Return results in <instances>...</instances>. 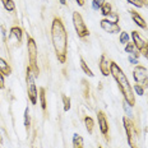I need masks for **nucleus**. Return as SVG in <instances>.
I'll return each instance as SVG.
<instances>
[{"mask_svg":"<svg viewBox=\"0 0 148 148\" xmlns=\"http://www.w3.org/2000/svg\"><path fill=\"white\" fill-rule=\"evenodd\" d=\"M27 51H28V61H29L28 66L33 72L35 77H38L40 69H38V64H37V45L36 41L31 36L27 40Z\"/></svg>","mask_w":148,"mask_h":148,"instance_id":"4","label":"nucleus"},{"mask_svg":"<svg viewBox=\"0 0 148 148\" xmlns=\"http://www.w3.org/2000/svg\"><path fill=\"white\" fill-rule=\"evenodd\" d=\"M101 14L103 15V17H109V15L112 13V7H111L110 3H105V4L101 7Z\"/></svg>","mask_w":148,"mask_h":148,"instance_id":"17","label":"nucleus"},{"mask_svg":"<svg viewBox=\"0 0 148 148\" xmlns=\"http://www.w3.org/2000/svg\"><path fill=\"white\" fill-rule=\"evenodd\" d=\"M5 88V79H4V74L0 73V89Z\"/></svg>","mask_w":148,"mask_h":148,"instance_id":"31","label":"nucleus"},{"mask_svg":"<svg viewBox=\"0 0 148 148\" xmlns=\"http://www.w3.org/2000/svg\"><path fill=\"white\" fill-rule=\"evenodd\" d=\"M26 83H27V93H28V98L31 101V105L37 103V88L35 83V74L31 70V68H27V74H26Z\"/></svg>","mask_w":148,"mask_h":148,"instance_id":"5","label":"nucleus"},{"mask_svg":"<svg viewBox=\"0 0 148 148\" xmlns=\"http://www.w3.org/2000/svg\"><path fill=\"white\" fill-rule=\"evenodd\" d=\"M132 38H133V44L135 46V49H138V51H140L142 49L148 44L146 40L142 38L140 35L137 32V31H133V32H132Z\"/></svg>","mask_w":148,"mask_h":148,"instance_id":"11","label":"nucleus"},{"mask_svg":"<svg viewBox=\"0 0 148 148\" xmlns=\"http://www.w3.org/2000/svg\"><path fill=\"white\" fill-rule=\"evenodd\" d=\"M84 124H86V129L89 134L93 133V129H95V121L91 116H86L84 118Z\"/></svg>","mask_w":148,"mask_h":148,"instance_id":"16","label":"nucleus"},{"mask_svg":"<svg viewBox=\"0 0 148 148\" xmlns=\"http://www.w3.org/2000/svg\"><path fill=\"white\" fill-rule=\"evenodd\" d=\"M40 102H41V109L46 110V93H45V88H40V93H38Z\"/></svg>","mask_w":148,"mask_h":148,"instance_id":"19","label":"nucleus"},{"mask_svg":"<svg viewBox=\"0 0 148 148\" xmlns=\"http://www.w3.org/2000/svg\"><path fill=\"white\" fill-rule=\"evenodd\" d=\"M97 120H98V125H100V130L102 135L106 139H109V123H107V119H106V115H105L103 111H98L97 112Z\"/></svg>","mask_w":148,"mask_h":148,"instance_id":"9","label":"nucleus"},{"mask_svg":"<svg viewBox=\"0 0 148 148\" xmlns=\"http://www.w3.org/2000/svg\"><path fill=\"white\" fill-rule=\"evenodd\" d=\"M72 143H73V148H84L83 147V137L77 133L73 135Z\"/></svg>","mask_w":148,"mask_h":148,"instance_id":"15","label":"nucleus"},{"mask_svg":"<svg viewBox=\"0 0 148 148\" xmlns=\"http://www.w3.org/2000/svg\"><path fill=\"white\" fill-rule=\"evenodd\" d=\"M139 54H140V55H143V56H144V58H146V59L148 60V44H147V45L144 46V47H143V49H142V50L139 51Z\"/></svg>","mask_w":148,"mask_h":148,"instance_id":"30","label":"nucleus"},{"mask_svg":"<svg viewBox=\"0 0 148 148\" xmlns=\"http://www.w3.org/2000/svg\"><path fill=\"white\" fill-rule=\"evenodd\" d=\"M29 125H31L29 107H26V110H24V126H26V129H27V130H28V129H29Z\"/></svg>","mask_w":148,"mask_h":148,"instance_id":"22","label":"nucleus"},{"mask_svg":"<svg viewBox=\"0 0 148 148\" xmlns=\"http://www.w3.org/2000/svg\"><path fill=\"white\" fill-rule=\"evenodd\" d=\"M98 148H103V147H98Z\"/></svg>","mask_w":148,"mask_h":148,"instance_id":"37","label":"nucleus"},{"mask_svg":"<svg viewBox=\"0 0 148 148\" xmlns=\"http://www.w3.org/2000/svg\"><path fill=\"white\" fill-rule=\"evenodd\" d=\"M107 19L111 21V22L118 23V22H119V15H118V14H115V13H111L109 17H107Z\"/></svg>","mask_w":148,"mask_h":148,"instance_id":"29","label":"nucleus"},{"mask_svg":"<svg viewBox=\"0 0 148 148\" xmlns=\"http://www.w3.org/2000/svg\"><path fill=\"white\" fill-rule=\"evenodd\" d=\"M101 28H102L105 32L110 33V35H115V33H120L121 32V28H120V26L118 23L115 22H111L109 21L107 18H105V19H101Z\"/></svg>","mask_w":148,"mask_h":148,"instance_id":"8","label":"nucleus"},{"mask_svg":"<svg viewBox=\"0 0 148 148\" xmlns=\"http://www.w3.org/2000/svg\"><path fill=\"white\" fill-rule=\"evenodd\" d=\"M83 86H84V97H87V96H88V88H89L88 82L83 81Z\"/></svg>","mask_w":148,"mask_h":148,"instance_id":"32","label":"nucleus"},{"mask_svg":"<svg viewBox=\"0 0 148 148\" xmlns=\"http://www.w3.org/2000/svg\"><path fill=\"white\" fill-rule=\"evenodd\" d=\"M61 101H63L64 105V111H69L70 107H72V98L65 96V95H61Z\"/></svg>","mask_w":148,"mask_h":148,"instance_id":"18","label":"nucleus"},{"mask_svg":"<svg viewBox=\"0 0 148 148\" xmlns=\"http://www.w3.org/2000/svg\"><path fill=\"white\" fill-rule=\"evenodd\" d=\"M51 41L54 46L55 54L59 63L64 64L66 61V50H68V33L63 21L60 18H54L51 23Z\"/></svg>","mask_w":148,"mask_h":148,"instance_id":"1","label":"nucleus"},{"mask_svg":"<svg viewBox=\"0 0 148 148\" xmlns=\"http://www.w3.org/2000/svg\"><path fill=\"white\" fill-rule=\"evenodd\" d=\"M133 91L135 92V95H139V96H143L144 95V88L140 84H138V83H135L133 86Z\"/></svg>","mask_w":148,"mask_h":148,"instance_id":"26","label":"nucleus"},{"mask_svg":"<svg viewBox=\"0 0 148 148\" xmlns=\"http://www.w3.org/2000/svg\"><path fill=\"white\" fill-rule=\"evenodd\" d=\"M130 15H132V19H133V22L137 24L138 27H140V28H143V29H147V23H146V21L143 19V17L138 13V12H135V10H130Z\"/></svg>","mask_w":148,"mask_h":148,"instance_id":"12","label":"nucleus"},{"mask_svg":"<svg viewBox=\"0 0 148 148\" xmlns=\"http://www.w3.org/2000/svg\"><path fill=\"white\" fill-rule=\"evenodd\" d=\"M140 1H142V0H140Z\"/></svg>","mask_w":148,"mask_h":148,"instance_id":"38","label":"nucleus"},{"mask_svg":"<svg viewBox=\"0 0 148 148\" xmlns=\"http://www.w3.org/2000/svg\"><path fill=\"white\" fill-rule=\"evenodd\" d=\"M59 1H60L63 5H66V0H59Z\"/></svg>","mask_w":148,"mask_h":148,"instance_id":"35","label":"nucleus"},{"mask_svg":"<svg viewBox=\"0 0 148 148\" xmlns=\"http://www.w3.org/2000/svg\"><path fill=\"white\" fill-rule=\"evenodd\" d=\"M129 35L125 32V31H123V32H120V37H119V41L121 42V44H124V45H126L129 42Z\"/></svg>","mask_w":148,"mask_h":148,"instance_id":"25","label":"nucleus"},{"mask_svg":"<svg viewBox=\"0 0 148 148\" xmlns=\"http://www.w3.org/2000/svg\"><path fill=\"white\" fill-rule=\"evenodd\" d=\"M110 74L114 77L115 82L118 83V87L120 89V92H121L123 97H124V101L130 107H133L135 105V93L133 91V87L129 83L125 73L120 69V66L115 61H111L110 63Z\"/></svg>","mask_w":148,"mask_h":148,"instance_id":"2","label":"nucleus"},{"mask_svg":"<svg viewBox=\"0 0 148 148\" xmlns=\"http://www.w3.org/2000/svg\"><path fill=\"white\" fill-rule=\"evenodd\" d=\"M123 124H124L125 132H126V138H128V143L130 148H139V143H138V132L135 129V125L133 120L129 119L128 116L123 118Z\"/></svg>","mask_w":148,"mask_h":148,"instance_id":"3","label":"nucleus"},{"mask_svg":"<svg viewBox=\"0 0 148 148\" xmlns=\"http://www.w3.org/2000/svg\"><path fill=\"white\" fill-rule=\"evenodd\" d=\"M81 68H82V70H83V72H84V74H87L88 77H93V75H95L93 72H92V70L88 68L87 63H86V61H84V59H83V58H81Z\"/></svg>","mask_w":148,"mask_h":148,"instance_id":"20","label":"nucleus"},{"mask_svg":"<svg viewBox=\"0 0 148 148\" xmlns=\"http://www.w3.org/2000/svg\"><path fill=\"white\" fill-rule=\"evenodd\" d=\"M0 73H3L4 75H10L12 74L10 65H9V64L3 59V58H0Z\"/></svg>","mask_w":148,"mask_h":148,"instance_id":"13","label":"nucleus"},{"mask_svg":"<svg viewBox=\"0 0 148 148\" xmlns=\"http://www.w3.org/2000/svg\"><path fill=\"white\" fill-rule=\"evenodd\" d=\"M75 1H77V4H78L79 7H83V5H84V1H86V0H75Z\"/></svg>","mask_w":148,"mask_h":148,"instance_id":"33","label":"nucleus"},{"mask_svg":"<svg viewBox=\"0 0 148 148\" xmlns=\"http://www.w3.org/2000/svg\"><path fill=\"white\" fill-rule=\"evenodd\" d=\"M110 63H111V61H109V59H107L106 55H105V54L101 55L98 66H100V70H101V73H102L103 77H109L110 75Z\"/></svg>","mask_w":148,"mask_h":148,"instance_id":"10","label":"nucleus"},{"mask_svg":"<svg viewBox=\"0 0 148 148\" xmlns=\"http://www.w3.org/2000/svg\"><path fill=\"white\" fill-rule=\"evenodd\" d=\"M142 3H143V7L148 8V0H142Z\"/></svg>","mask_w":148,"mask_h":148,"instance_id":"34","label":"nucleus"},{"mask_svg":"<svg viewBox=\"0 0 148 148\" xmlns=\"http://www.w3.org/2000/svg\"><path fill=\"white\" fill-rule=\"evenodd\" d=\"M124 50H125V52H128V54H132V52H134V50H135V46L133 42H128V44L125 45Z\"/></svg>","mask_w":148,"mask_h":148,"instance_id":"27","label":"nucleus"},{"mask_svg":"<svg viewBox=\"0 0 148 148\" xmlns=\"http://www.w3.org/2000/svg\"><path fill=\"white\" fill-rule=\"evenodd\" d=\"M105 3H106L105 0H92V9L93 10H100Z\"/></svg>","mask_w":148,"mask_h":148,"instance_id":"23","label":"nucleus"},{"mask_svg":"<svg viewBox=\"0 0 148 148\" xmlns=\"http://www.w3.org/2000/svg\"><path fill=\"white\" fill-rule=\"evenodd\" d=\"M0 143H3V135H1V132H0Z\"/></svg>","mask_w":148,"mask_h":148,"instance_id":"36","label":"nucleus"},{"mask_svg":"<svg viewBox=\"0 0 148 148\" xmlns=\"http://www.w3.org/2000/svg\"><path fill=\"white\" fill-rule=\"evenodd\" d=\"M126 1L133 4L134 7H137V8H143V3H142L140 0H126Z\"/></svg>","mask_w":148,"mask_h":148,"instance_id":"28","label":"nucleus"},{"mask_svg":"<svg viewBox=\"0 0 148 148\" xmlns=\"http://www.w3.org/2000/svg\"><path fill=\"white\" fill-rule=\"evenodd\" d=\"M10 36H14L15 38H17V41L22 44L23 32H22V29H21L19 27H17V26H15V27H12V28H10Z\"/></svg>","mask_w":148,"mask_h":148,"instance_id":"14","label":"nucleus"},{"mask_svg":"<svg viewBox=\"0 0 148 148\" xmlns=\"http://www.w3.org/2000/svg\"><path fill=\"white\" fill-rule=\"evenodd\" d=\"M72 19H73V24H74V28H75L77 35L81 37V38H84V37H87L89 35V31L87 28V26H86L84 19H83L82 14L79 13V12H74Z\"/></svg>","mask_w":148,"mask_h":148,"instance_id":"6","label":"nucleus"},{"mask_svg":"<svg viewBox=\"0 0 148 148\" xmlns=\"http://www.w3.org/2000/svg\"><path fill=\"white\" fill-rule=\"evenodd\" d=\"M133 77H134L135 83L140 84L144 89L148 88V72H147L146 66L137 64L133 69Z\"/></svg>","mask_w":148,"mask_h":148,"instance_id":"7","label":"nucleus"},{"mask_svg":"<svg viewBox=\"0 0 148 148\" xmlns=\"http://www.w3.org/2000/svg\"><path fill=\"white\" fill-rule=\"evenodd\" d=\"M1 3H3L4 8L7 9L8 12H14V9H15V4H14L13 0H1Z\"/></svg>","mask_w":148,"mask_h":148,"instance_id":"21","label":"nucleus"},{"mask_svg":"<svg viewBox=\"0 0 148 148\" xmlns=\"http://www.w3.org/2000/svg\"><path fill=\"white\" fill-rule=\"evenodd\" d=\"M139 52H132V54H129V61H130L132 64H134V65H137L138 64V58H139Z\"/></svg>","mask_w":148,"mask_h":148,"instance_id":"24","label":"nucleus"}]
</instances>
